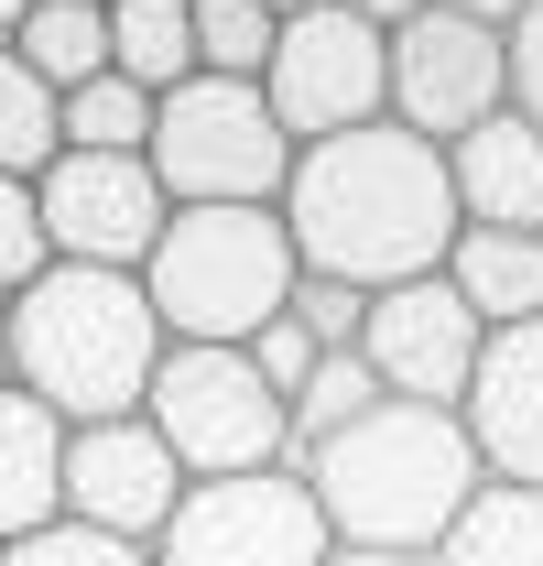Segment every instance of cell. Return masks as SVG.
Masks as SVG:
<instances>
[{"mask_svg":"<svg viewBox=\"0 0 543 566\" xmlns=\"http://www.w3.org/2000/svg\"><path fill=\"white\" fill-rule=\"evenodd\" d=\"M283 229H294V262L359 294H392V283L446 273L457 251V175H446V142L403 132V120H359V132L294 142V186H283Z\"/></svg>","mask_w":543,"mask_h":566,"instance_id":"1","label":"cell"},{"mask_svg":"<svg viewBox=\"0 0 543 566\" xmlns=\"http://www.w3.org/2000/svg\"><path fill=\"white\" fill-rule=\"evenodd\" d=\"M294 469H305V491L327 512V534L338 545H370V556H435L468 523V501L489 491V469H478V447H468V415L392 403V392L359 424H338L327 447H305Z\"/></svg>","mask_w":543,"mask_h":566,"instance_id":"2","label":"cell"},{"mask_svg":"<svg viewBox=\"0 0 543 566\" xmlns=\"http://www.w3.org/2000/svg\"><path fill=\"white\" fill-rule=\"evenodd\" d=\"M163 316L141 273H87V262H44L11 294V381L33 403H55L66 424H109L141 415L152 370H163Z\"/></svg>","mask_w":543,"mask_h":566,"instance_id":"3","label":"cell"},{"mask_svg":"<svg viewBox=\"0 0 543 566\" xmlns=\"http://www.w3.org/2000/svg\"><path fill=\"white\" fill-rule=\"evenodd\" d=\"M294 283L305 262H294L283 208H174V229L141 262V294L174 349H251L294 305Z\"/></svg>","mask_w":543,"mask_h":566,"instance_id":"4","label":"cell"},{"mask_svg":"<svg viewBox=\"0 0 543 566\" xmlns=\"http://www.w3.org/2000/svg\"><path fill=\"white\" fill-rule=\"evenodd\" d=\"M141 164L163 175L174 208H283V186H294V132L272 120L262 87H239V76H185V87L152 98V153H141Z\"/></svg>","mask_w":543,"mask_h":566,"instance_id":"5","label":"cell"},{"mask_svg":"<svg viewBox=\"0 0 543 566\" xmlns=\"http://www.w3.org/2000/svg\"><path fill=\"white\" fill-rule=\"evenodd\" d=\"M141 415H152V436L174 447L185 480L294 469V403L251 370V349H163L152 392H141Z\"/></svg>","mask_w":543,"mask_h":566,"instance_id":"6","label":"cell"},{"mask_svg":"<svg viewBox=\"0 0 543 566\" xmlns=\"http://www.w3.org/2000/svg\"><path fill=\"white\" fill-rule=\"evenodd\" d=\"M338 534L305 491V469H251V480H196L174 523L152 534V566H327Z\"/></svg>","mask_w":543,"mask_h":566,"instance_id":"7","label":"cell"},{"mask_svg":"<svg viewBox=\"0 0 543 566\" xmlns=\"http://www.w3.org/2000/svg\"><path fill=\"white\" fill-rule=\"evenodd\" d=\"M262 98L294 142H327V132H359V120H392V33L359 22L348 0L327 11H294L283 44L262 66Z\"/></svg>","mask_w":543,"mask_h":566,"instance_id":"8","label":"cell"},{"mask_svg":"<svg viewBox=\"0 0 543 566\" xmlns=\"http://www.w3.org/2000/svg\"><path fill=\"white\" fill-rule=\"evenodd\" d=\"M511 109V33L478 11H413L392 33V120L424 142H468L478 120Z\"/></svg>","mask_w":543,"mask_h":566,"instance_id":"9","label":"cell"},{"mask_svg":"<svg viewBox=\"0 0 543 566\" xmlns=\"http://www.w3.org/2000/svg\"><path fill=\"white\" fill-rule=\"evenodd\" d=\"M33 208H44V251L87 262V273H141L152 240L174 229V197H163V175L141 153H55Z\"/></svg>","mask_w":543,"mask_h":566,"instance_id":"10","label":"cell"},{"mask_svg":"<svg viewBox=\"0 0 543 566\" xmlns=\"http://www.w3.org/2000/svg\"><path fill=\"white\" fill-rule=\"evenodd\" d=\"M478 349H489V327L468 316V294L446 273L424 283H392V294H370V327H359V359H370V381L392 392V403H468L478 381Z\"/></svg>","mask_w":543,"mask_h":566,"instance_id":"11","label":"cell"},{"mask_svg":"<svg viewBox=\"0 0 543 566\" xmlns=\"http://www.w3.org/2000/svg\"><path fill=\"white\" fill-rule=\"evenodd\" d=\"M196 491L174 469V447L152 436V415H109V424H66V523L152 545L174 523V501Z\"/></svg>","mask_w":543,"mask_h":566,"instance_id":"12","label":"cell"},{"mask_svg":"<svg viewBox=\"0 0 543 566\" xmlns=\"http://www.w3.org/2000/svg\"><path fill=\"white\" fill-rule=\"evenodd\" d=\"M468 447L489 480H511V491H543V316L533 327H500L489 349H478V381H468Z\"/></svg>","mask_w":543,"mask_h":566,"instance_id":"13","label":"cell"},{"mask_svg":"<svg viewBox=\"0 0 543 566\" xmlns=\"http://www.w3.org/2000/svg\"><path fill=\"white\" fill-rule=\"evenodd\" d=\"M446 175H457V218L468 229H533L543 240V120L500 109L468 142H446Z\"/></svg>","mask_w":543,"mask_h":566,"instance_id":"14","label":"cell"},{"mask_svg":"<svg viewBox=\"0 0 543 566\" xmlns=\"http://www.w3.org/2000/svg\"><path fill=\"white\" fill-rule=\"evenodd\" d=\"M66 523V415L0 381V545Z\"/></svg>","mask_w":543,"mask_h":566,"instance_id":"15","label":"cell"},{"mask_svg":"<svg viewBox=\"0 0 543 566\" xmlns=\"http://www.w3.org/2000/svg\"><path fill=\"white\" fill-rule=\"evenodd\" d=\"M446 283L468 294V316L489 327V338H500V327H533L543 316V240L533 229H457Z\"/></svg>","mask_w":543,"mask_h":566,"instance_id":"16","label":"cell"},{"mask_svg":"<svg viewBox=\"0 0 543 566\" xmlns=\"http://www.w3.org/2000/svg\"><path fill=\"white\" fill-rule=\"evenodd\" d=\"M109 66L131 87H185L196 76V0H109Z\"/></svg>","mask_w":543,"mask_h":566,"instance_id":"17","label":"cell"},{"mask_svg":"<svg viewBox=\"0 0 543 566\" xmlns=\"http://www.w3.org/2000/svg\"><path fill=\"white\" fill-rule=\"evenodd\" d=\"M424 566H543V491L489 480V491L468 501V523H457Z\"/></svg>","mask_w":543,"mask_h":566,"instance_id":"18","label":"cell"},{"mask_svg":"<svg viewBox=\"0 0 543 566\" xmlns=\"http://www.w3.org/2000/svg\"><path fill=\"white\" fill-rule=\"evenodd\" d=\"M11 55L66 98V87H87V76H109V11H98V0H33V22H22Z\"/></svg>","mask_w":543,"mask_h":566,"instance_id":"19","label":"cell"},{"mask_svg":"<svg viewBox=\"0 0 543 566\" xmlns=\"http://www.w3.org/2000/svg\"><path fill=\"white\" fill-rule=\"evenodd\" d=\"M55 153H66V98L22 66L11 44H0V175L44 186V175H55Z\"/></svg>","mask_w":543,"mask_h":566,"instance_id":"20","label":"cell"},{"mask_svg":"<svg viewBox=\"0 0 543 566\" xmlns=\"http://www.w3.org/2000/svg\"><path fill=\"white\" fill-rule=\"evenodd\" d=\"M66 153H152V87H131L120 66L66 87Z\"/></svg>","mask_w":543,"mask_h":566,"instance_id":"21","label":"cell"},{"mask_svg":"<svg viewBox=\"0 0 543 566\" xmlns=\"http://www.w3.org/2000/svg\"><path fill=\"white\" fill-rule=\"evenodd\" d=\"M272 44H283V11H262V0H196V76L262 87Z\"/></svg>","mask_w":543,"mask_h":566,"instance_id":"22","label":"cell"},{"mask_svg":"<svg viewBox=\"0 0 543 566\" xmlns=\"http://www.w3.org/2000/svg\"><path fill=\"white\" fill-rule=\"evenodd\" d=\"M370 403H381V381H370V359H359V349L316 359V381L294 392V458H305V447H327L338 424H359Z\"/></svg>","mask_w":543,"mask_h":566,"instance_id":"23","label":"cell"},{"mask_svg":"<svg viewBox=\"0 0 543 566\" xmlns=\"http://www.w3.org/2000/svg\"><path fill=\"white\" fill-rule=\"evenodd\" d=\"M0 566H152V545H120V534H87V523H44V534L0 545Z\"/></svg>","mask_w":543,"mask_h":566,"instance_id":"24","label":"cell"},{"mask_svg":"<svg viewBox=\"0 0 543 566\" xmlns=\"http://www.w3.org/2000/svg\"><path fill=\"white\" fill-rule=\"evenodd\" d=\"M44 262H55V251H44V208H33V186L0 175V294H22Z\"/></svg>","mask_w":543,"mask_h":566,"instance_id":"25","label":"cell"},{"mask_svg":"<svg viewBox=\"0 0 543 566\" xmlns=\"http://www.w3.org/2000/svg\"><path fill=\"white\" fill-rule=\"evenodd\" d=\"M294 327H305L316 349H359V327H370V294H359V283L305 273V283H294Z\"/></svg>","mask_w":543,"mask_h":566,"instance_id":"26","label":"cell"},{"mask_svg":"<svg viewBox=\"0 0 543 566\" xmlns=\"http://www.w3.org/2000/svg\"><path fill=\"white\" fill-rule=\"evenodd\" d=\"M316 359H338V349H316V338L294 327V305H283V316H272L262 338H251V370H262V381H272V392H283V403H294V392L316 381Z\"/></svg>","mask_w":543,"mask_h":566,"instance_id":"27","label":"cell"},{"mask_svg":"<svg viewBox=\"0 0 543 566\" xmlns=\"http://www.w3.org/2000/svg\"><path fill=\"white\" fill-rule=\"evenodd\" d=\"M500 33H511V109L543 120V0L522 11V22H500Z\"/></svg>","mask_w":543,"mask_h":566,"instance_id":"28","label":"cell"},{"mask_svg":"<svg viewBox=\"0 0 543 566\" xmlns=\"http://www.w3.org/2000/svg\"><path fill=\"white\" fill-rule=\"evenodd\" d=\"M348 11H359V22H381V33H403L413 11H435V0H348Z\"/></svg>","mask_w":543,"mask_h":566,"instance_id":"29","label":"cell"},{"mask_svg":"<svg viewBox=\"0 0 543 566\" xmlns=\"http://www.w3.org/2000/svg\"><path fill=\"white\" fill-rule=\"evenodd\" d=\"M446 11H478V22H522L533 0H446Z\"/></svg>","mask_w":543,"mask_h":566,"instance_id":"30","label":"cell"},{"mask_svg":"<svg viewBox=\"0 0 543 566\" xmlns=\"http://www.w3.org/2000/svg\"><path fill=\"white\" fill-rule=\"evenodd\" d=\"M327 566H424V556H370V545H338Z\"/></svg>","mask_w":543,"mask_h":566,"instance_id":"31","label":"cell"},{"mask_svg":"<svg viewBox=\"0 0 543 566\" xmlns=\"http://www.w3.org/2000/svg\"><path fill=\"white\" fill-rule=\"evenodd\" d=\"M22 22H33V0H0V44H22Z\"/></svg>","mask_w":543,"mask_h":566,"instance_id":"32","label":"cell"},{"mask_svg":"<svg viewBox=\"0 0 543 566\" xmlns=\"http://www.w3.org/2000/svg\"><path fill=\"white\" fill-rule=\"evenodd\" d=\"M0 381H11V294H0Z\"/></svg>","mask_w":543,"mask_h":566,"instance_id":"33","label":"cell"},{"mask_svg":"<svg viewBox=\"0 0 543 566\" xmlns=\"http://www.w3.org/2000/svg\"><path fill=\"white\" fill-rule=\"evenodd\" d=\"M262 11H283V22H294V11H327V0H262Z\"/></svg>","mask_w":543,"mask_h":566,"instance_id":"34","label":"cell"},{"mask_svg":"<svg viewBox=\"0 0 543 566\" xmlns=\"http://www.w3.org/2000/svg\"><path fill=\"white\" fill-rule=\"evenodd\" d=\"M98 11H109V0H98Z\"/></svg>","mask_w":543,"mask_h":566,"instance_id":"35","label":"cell"}]
</instances>
